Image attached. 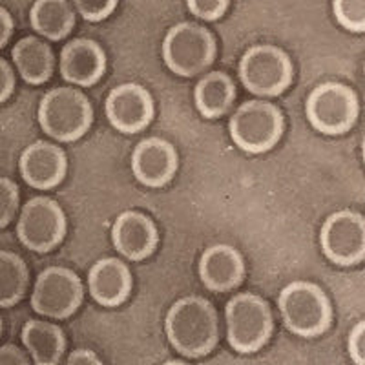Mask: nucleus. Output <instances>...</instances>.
Wrapping results in <instances>:
<instances>
[{
	"label": "nucleus",
	"mask_w": 365,
	"mask_h": 365,
	"mask_svg": "<svg viewBox=\"0 0 365 365\" xmlns=\"http://www.w3.org/2000/svg\"><path fill=\"white\" fill-rule=\"evenodd\" d=\"M305 112L312 128L334 135L353 126L358 115V99L345 84L324 83L309 93Z\"/></svg>",
	"instance_id": "nucleus-8"
},
{
	"label": "nucleus",
	"mask_w": 365,
	"mask_h": 365,
	"mask_svg": "<svg viewBox=\"0 0 365 365\" xmlns=\"http://www.w3.org/2000/svg\"><path fill=\"white\" fill-rule=\"evenodd\" d=\"M91 106L75 88H55L38 104V123L46 135L71 143L86 133L91 125Z\"/></svg>",
	"instance_id": "nucleus-2"
},
{
	"label": "nucleus",
	"mask_w": 365,
	"mask_h": 365,
	"mask_svg": "<svg viewBox=\"0 0 365 365\" xmlns=\"http://www.w3.org/2000/svg\"><path fill=\"white\" fill-rule=\"evenodd\" d=\"M83 302L79 276L64 267H48L38 274L31 294V307L48 318H68Z\"/></svg>",
	"instance_id": "nucleus-9"
},
{
	"label": "nucleus",
	"mask_w": 365,
	"mask_h": 365,
	"mask_svg": "<svg viewBox=\"0 0 365 365\" xmlns=\"http://www.w3.org/2000/svg\"><path fill=\"white\" fill-rule=\"evenodd\" d=\"M332 11L349 31L361 34L365 29V0H332Z\"/></svg>",
	"instance_id": "nucleus-24"
},
{
	"label": "nucleus",
	"mask_w": 365,
	"mask_h": 365,
	"mask_svg": "<svg viewBox=\"0 0 365 365\" xmlns=\"http://www.w3.org/2000/svg\"><path fill=\"white\" fill-rule=\"evenodd\" d=\"M113 247L128 259H145L158 245V228L154 221L135 210H126L117 216L112 227Z\"/></svg>",
	"instance_id": "nucleus-15"
},
{
	"label": "nucleus",
	"mask_w": 365,
	"mask_h": 365,
	"mask_svg": "<svg viewBox=\"0 0 365 365\" xmlns=\"http://www.w3.org/2000/svg\"><path fill=\"white\" fill-rule=\"evenodd\" d=\"M178 168L174 146L165 139L150 137L133 148L132 170L139 182L146 187H163L170 181Z\"/></svg>",
	"instance_id": "nucleus-13"
},
{
	"label": "nucleus",
	"mask_w": 365,
	"mask_h": 365,
	"mask_svg": "<svg viewBox=\"0 0 365 365\" xmlns=\"http://www.w3.org/2000/svg\"><path fill=\"white\" fill-rule=\"evenodd\" d=\"M319 243L325 256L336 265H353L364 259L365 221L353 210L334 212L325 220Z\"/></svg>",
	"instance_id": "nucleus-11"
},
{
	"label": "nucleus",
	"mask_w": 365,
	"mask_h": 365,
	"mask_svg": "<svg viewBox=\"0 0 365 365\" xmlns=\"http://www.w3.org/2000/svg\"><path fill=\"white\" fill-rule=\"evenodd\" d=\"M106 57L101 46L90 38H75L61 51V75L77 86H91L101 79Z\"/></svg>",
	"instance_id": "nucleus-16"
},
{
	"label": "nucleus",
	"mask_w": 365,
	"mask_h": 365,
	"mask_svg": "<svg viewBox=\"0 0 365 365\" xmlns=\"http://www.w3.org/2000/svg\"><path fill=\"white\" fill-rule=\"evenodd\" d=\"M232 141L249 154H262L278 143L283 132V117L267 101H249L230 117Z\"/></svg>",
	"instance_id": "nucleus-6"
},
{
	"label": "nucleus",
	"mask_w": 365,
	"mask_h": 365,
	"mask_svg": "<svg viewBox=\"0 0 365 365\" xmlns=\"http://www.w3.org/2000/svg\"><path fill=\"white\" fill-rule=\"evenodd\" d=\"M188 9L201 21H216L223 17L228 8V0H187Z\"/></svg>",
	"instance_id": "nucleus-27"
},
{
	"label": "nucleus",
	"mask_w": 365,
	"mask_h": 365,
	"mask_svg": "<svg viewBox=\"0 0 365 365\" xmlns=\"http://www.w3.org/2000/svg\"><path fill=\"white\" fill-rule=\"evenodd\" d=\"M19 166L22 179L29 187L48 190L63 181L66 174V155L51 143L37 141L22 152Z\"/></svg>",
	"instance_id": "nucleus-14"
},
{
	"label": "nucleus",
	"mask_w": 365,
	"mask_h": 365,
	"mask_svg": "<svg viewBox=\"0 0 365 365\" xmlns=\"http://www.w3.org/2000/svg\"><path fill=\"white\" fill-rule=\"evenodd\" d=\"M21 338L35 365H57L63 358L66 340L57 325L42 319H28L22 327Z\"/></svg>",
	"instance_id": "nucleus-19"
},
{
	"label": "nucleus",
	"mask_w": 365,
	"mask_h": 365,
	"mask_svg": "<svg viewBox=\"0 0 365 365\" xmlns=\"http://www.w3.org/2000/svg\"><path fill=\"white\" fill-rule=\"evenodd\" d=\"M216 55V42L207 28L179 22L168 29L163 41V58L168 70L181 77H192L208 68Z\"/></svg>",
	"instance_id": "nucleus-4"
},
{
	"label": "nucleus",
	"mask_w": 365,
	"mask_h": 365,
	"mask_svg": "<svg viewBox=\"0 0 365 365\" xmlns=\"http://www.w3.org/2000/svg\"><path fill=\"white\" fill-rule=\"evenodd\" d=\"M66 365H103V361L90 349H77L68 356Z\"/></svg>",
	"instance_id": "nucleus-31"
},
{
	"label": "nucleus",
	"mask_w": 365,
	"mask_h": 365,
	"mask_svg": "<svg viewBox=\"0 0 365 365\" xmlns=\"http://www.w3.org/2000/svg\"><path fill=\"white\" fill-rule=\"evenodd\" d=\"M240 79L254 96H279L292 79L291 61L276 46H254L241 57Z\"/></svg>",
	"instance_id": "nucleus-7"
},
{
	"label": "nucleus",
	"mask_w": 365,
	"mask_h": 365,
	"mask_svg": "<svg viewBox=\"0 0 365 365\" xmlns=\"http://www.w3.org/2000/svg\"><path fill=\"white\" fill-rule=\"evenodd\" d=\"M165 365H187V364H182V361H168V364Z\"/></svg>",
	"instance_id": "nucleus-33"
},
{
	"label": "nucleus",
	"mask_w": 365,
	"mask_h": 365,
	"mask_svg": "<svg viewBox=\"0 0 365 365\" xmlns=\"http://www.w3.org/2000/svg\"><path fill=\"white\" fill-rule=\"evenodd\" d=\"M91 298L104 307H115L125 302L132 289L128 267L115 257L99 259L88 274Z\"/></svg>",
	"instance_id": "nucleus-18"
},
{
	"label": "nucleus",
	"mask_w": 365,
	"mask_h": 365,
	"mask_svg": "<svg viewBox=\"0 0 365 365\" xmlns=\"http://www.w3.org/2000/svg\"><path fill=\"white\" fill-rule=\"evenodd\" d=\"M104 108L110 125L125 133L139 132L154 117V103L150 93L133 83L113 88L106 97Z\"/></svg>",
	"instance_id": "nucleus-12"
},
{
	"label": "nucleus",
	"mask_w": 365,
	"mask_h": 365,
	"mask_svg": "<svg viewBox=\"0 0 365 365\" xmlns=\"http://www.w3.org/2000/svg\"><path fill=\"white\" fill-rule=\"evenodd\" d=\"M228 344L237 353L262 349L272 332L270 309L259 296L243 292L234 296L225 309Z\"/></svg>",
	"instance_id": "nucleus-5"
},
{
	"label": "nucleus",
	"mask_w": 365,
	"mask_h": 365,
	"mask_svg": "<svg viewBox=\"0 0 365 365\" xmlns=\"http://www.w3.org/2000/svg\"><path fill=\"white\" fill-rule=\"evenodd\" d=\"M283 324L298 336H318L331 324V305L325 292L309 282L285 285L278 298Z\"/></svg>",
	"instance_id": "nucleus-3"
},
{
	"label": "nucleus",
	"mask_w": 365,
	"mask_h": 365,
	"mask_svg": "<svg viewBox=\"0 0 365 365\" xmlns=\"http://www.w3.org/2000/svg\"><path fill=\"white\" fill-rule=\"evenodd\" d=\"M349 354L356 365H365V324L360 322L354 325L347 340Z\"/></svg>",
	"instance_id": "nucleus-28"
},
{
	"label": "nucleus",
	"mask_w": 365,
	"mask_h": 365,
	"mask_svg": "<svg viewBox=\"0 0 365 365\" xmlns=\"http://www.w3.org/2000/svg\"><path fill=\"white\" fill-rule=\"evenodd\" d=\"M29 21L41 37L61 41L70 35L75 15L66 0H35L29 11Z\"/></svg>",
	"instance_id": "nucleus-21"
},
{
	"label": "nucleus",
	"mask_w": 365,
	"mask_h": 365,
	"mask_svg": "<svg viewBox=\"0 0 365 365\" xmlns=\"http://www.w3.org/2000/svg\"><path fill=\"white\" fill-rule=\"evenodd\" d=\"M234 97H236V90H234L232 81L223 71H212L205 75L194 91L195 106L201 115L208 119L223 115L232 106Z\"/></svg>",
	"instance_id": "nucleus-22"
},
{
	"label": "nucleus",
	"mask_w": 365,
	"mask_h": 365,
	"mask_svg": "<svg viewBox=\"0 0 365 365\" xmlns=\"http://www.w3.org/2000/svg\"><path fill=\"white\" fill-rule=\"evenodd\" d=\"M19 210V187L11 179L0 178V228H4Z\"/></svg>",
	"instance_id": "nucleus-25"
},
{
	"label": "nucleus",
	"mask_w": 365,
	"mask_h": 365,
	"mask_svg": "<svg viewBox=\"0 0 365 365\" xmlns=\"http://www.w3.org/2000/svg\"><path fill=\"white\" fill-rule=\"evenodd\" d=\"M13 34V19L2 6H0V48L8 44Z\"/></svg>",
	"instance_id": "nucleus-32"
},
{
	"label": "nucleus",
	"mask_w": 365,
	"mask_h": 365,
	"mask_svg": "<svg viewBox=\"0 0 365 365\" xmlns=\"http://www.w3.org/2000/svg\"><path fill=\"white\" fill-rule=\"evenodd\" d=\"M0 336H2V318H0Z\"/></svg>",
	"instance_id": "nucleus-34"
},
{
	"label": "nucleus",
	"mask_w": 365,
	"mask_h": 365,
	"mask_svg": "<svg viewBox=\"0 0 365 365\" xmlns=\"http://www.w3.org/2000/svg\"><path fill=\"white\" fill-rule=\"evenodd\" d=\"M13 63L28 84H42L53 71V53L50 46L37 37H24L13 46Z\"/></svg>",
	"instance_id": "nucleus-20"
},
{
	"label": "nucleus",
	"mask_w": 365,
	"mask_h": 365,
	"mask_svg": "<svg viewBox=\"0 0 365 365\" xmlns=\"http://www.w3.org/2000/svg\"><path fill=\"white\" fill-rule=\"evenodd\" d=\"M75 8L79 9L81 17L86 21H103L115 9L117 0H73Z\"/></svg>",
	"instance_id": "nucleus-26"
},
{
	"label": "nucleus",
	"mask_w": 365,
	"mask_h": 365,
	"mask_svg": "<svg viewBox=\"0 0 365 365\" xmlns=\"http://www.w3.org/2000/svg\"><path fill=\"white\" fill-rule=\"evenodd\" d=\"M165 331L179 354L188 358L205 356L217 344L216 311L200 296L181 298L166 314Z\"/></svg>",
	"instance_id": "nucleus-1"
},
{
	"label": "nucleus",
	"mask_w": 365,
	"mask_h": 365,
	"mask_svg": "<svg viewBox=\"0 0 365 365\" xmlns=\"http://www.w3.org/2000/svg\"><path fill=\"white\" fill-rule=\"evenodd\" d=\"M245 274L243 257L234 247L217 243L208 247L200 259V278L214 292L230 291Z\"/></svg>",
	"instance_id": "nucleus-17"
},
{
	"label": "nucleus",
	"mask_w": 365,
	"mask_h": 365,
	"mask_svg": "<svg viewBox=\"0 0 365 365\" xmlns=\"http://www.w3.org/2000/svg\"><path fill=\"white\" fill-rule=\"evenodd\" d=\"M28 285V267L15 252L0 250V307H13Z\"/></svg>",
	"instance_id": "nucleus-23"
},
{
	"label": "nucleus",
	"mask_w": 365,
	"mask_h": 365,
	"mask_svg": "<svg viewBox=\"0 0 365 365\" xmlns=\"http://www.w3.org/2000/svg\"><path fill=\"white\" fill-rule=\"evenodd\" d=\"M66 234L63 208L50 197H34L22 207L17 223V236L26 249L48 252Z\"/></svg>",
	"instance_id": "nucleus-10"
},
{
	"label": "nucleus",
	"mask_w": 365,
	"mask_h": 365,
	"mask_svg": "<svg viewBox=\"0 0 365 365\" xmlns=\"http://www.w3.org/2000/svg\"><path fill=\"white\" fill-rule=\"evenodd\" d=\"M0 365H29L28 358L17 345H2L0 347Z\"/></svg>",
	"instance_id": "nucleus-30"
},
{
	"label": "nucleus",
	"mask_w": 365,
	"mask_h": 365,
	"mask_svg": "<svg viewBox=\"0 0 365 365\" xmlns=\"http://www.w3.org/2000/svg\"><path fill=\"white\" fill-rule=\"evenodd\" d=\"M15 90V75H13L11 66L6 63L4 58H0V103L8 101Z\"/></svg>",
	"instance_id": "nucleus-29"
}]
</instances>
